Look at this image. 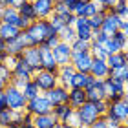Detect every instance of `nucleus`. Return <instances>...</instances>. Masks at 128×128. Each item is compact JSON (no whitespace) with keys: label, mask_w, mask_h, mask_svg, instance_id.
I'll use <instances>...</instances> for the list:
<instances>
[{"label":"nucleus","mask_w":128,"mask_h":128,"mask_svg":"<svg viewBox=\"0 0 128 128\" xmlns=\"http://www.w3.org/2000/svg\"><path fill=\"white\" fill-rule=\"evenodd\" d=\"M53 57L59 66H66V64L72 62V46H70L68 42H60L53 48Z\"/></svg>","instance_id":"12"},{"label":"nucleus","mask_w":128,"mask_h":128,"mask_svg":"<svg viewBox=\"0 0 128 128\" xmlns=\"http://www.w3.org/2000/svg\"><path fill=\"white\" fill-rule=\"evenodd\" d=\"M86 101H88V97H86V90H82V88H70V94H68V104H70V106H72L73 110L80 108Z\"/></svg>","instance_id":"18"},{"label":"nucleus","mask_w":128,"mask_h":128,"mask_svg":"<svg viewBox=\"0 0 128 128\" xmlns=\"http://www.w3.org/2000/svg\"><path fill=\"white\" fill-rule=\"evenodd\" d=\"M13 77H24L26 80H30L33 77V72H31V68H30V64H28L24 59H22V55L16 57V64L13 66Z\"/></svg>","instance_id":"21"},{"label":"nucleus","mask_w":128,"mask_h":128,"mask_svg":"<svg viewBox=\"0 0 128 128\" xmlns=\"http://www.w3.org/2000/svg\"><path fill=\"white\" fill-rule=\"evenodd\" d=\"M108 77L117 79L121 82H128V64H124V66H121V68H115V70H110Z\"/></svg>","instance_id":"31"},{"label":"nucleus","mask_w":128,"mask_h":128,"mask_svg":"<svg viewBox=\"0 0 128 128\" xmlns=\"http://www.w3.org/2000/svg\"><path fill=\"white\" fill-rule=\"evenodd\" d=\"M92 79H94V77H92L90 73H80V72H75L73 80H72V88H82V90H86Z\"/></svg>","instance_id":"27"},{"label":"nucleus","mask_w":128,"mask_h":128,"mask_svg":"<svg viewBox=\"0 0 128 128\" xmlns=\"http://www.w3.org/2000/svg\"><path fill=\"white\" fill-rule=\"evenodd\" d=\"M64 2H66V4H68V8H70V6H72V4L75 2V0H64Z\"/></svg>","instance_id":"56"},{"label":"nucleus","mask_w":128,"mask_h":128,"mask_svg":"<svg viewBox=\"0 0 128 128\" xmlns=\"http://www.w3.org/2000/svg\"><path fill=\"white\" fill-rule=\"evenodd\" d=\"M86 97H88L90 102H97V101H102L106 99V94H104V84H102V79H92L88 88H86Z\"/></svg>","instance_id":"10"},{"label":"nucleus","mask_w":128,"mask_h":128,"mask_svg":"<svg viewBox=\"0 0 128 128\" xmlns=\"http://www.w3.org/2000/svg\"><path fill=\"white\" fill-rule=\"evenodd\" d=\"M112 38L115 40V44H117L121 50H124V48H126V42H128V38H126V35H124L123 31H121V30H119V31H115V33L112 35Z\"/></svg>","instance_id":"39"},{"label":"nucleus","mask_w":128,"mask_h":128,"mask_svg":"<svg viewBox=\"0 0 128 128\" xmlns=\"http://www.w3.org/2000/svg\"><path fill=\"white\" fill-rule=\"evenodd\" d=\"M102 22H104V13L97 11V13L92 16V18H88V26L92 28V31H94V33H97V31H101Z\"/></svg>","instance_id":"33"},{"label":"nucleus","mask_w":128,"mask_h":128,"mask_svg":"<svg viewBox=\"0 0 128 128\" xmlns=\"http://www.w3.org/2000/svg\"><path fill=\"white\" fill-rule=\"evenodd\" d=\"M94 2H97L99 6H106V8H112V6L117 2V0H94Z\"/></svg>","instance_id":"48"},{"label":"nucleus","mask_w":128,"mask_h":128,"mask_svg":"<svg viewBox=\"0 0 128 128\" xmlns=\"http://www.w3.org/2000/svg\"><path fill=\"white\" fill-rule=\"evenodd\" d=\"M22 94L26 95V99L30 101V99H33V97H37V95H40L42 92L38 90V86L35 84V80L31 79V80H28V82L22 86Z\"/></svg>","instance_id":"30"},{"label":"nucleus","mask_w":128,"mask_h":128,"mask_svg":"<svg viewBox=\"0 0 128 128\" xmlns=\"http://www.w3.org/2000/svg\"><path fill=\"white\" fill-rule=\"evenodd\" d=\"M108 106H110V102L106 101V99H102V101H97V102H95V108H97V112L101 114V115H106Z\"/></svg>","instance_id":"42"},{"label":"nucleus","mask_w":128,"mask_h":128,"mask_svg":"<svg viewBox=\"0 0 128 128\" xmlns=\"http://www.w3.org/2000/svg\"><path fill=\"white\" fill-rule=\"evenodd\" d=\"M51 110H53V104L50 102V99L46 97L44 94H40L37 97H33L28 101L26 104V112L30 115H44V114H51Z\"/></svg>","instance_id":"4"},{"label":"nucleus","mask_w":128,"mask_h":128,"mask_svg":"<svg viewBox=\"0 0 128 128\" xmlns=\"http://www.w3.org/2000/svg\"><path fill=\"white\" fill-rule=\"evenodd\" d=\"M77 115H79V121H80V126L82 128L90 126L92 123H95L99 117H102V115L97 112L95 102H90V101H86L80 108H77Z\"/></svg>","instance_id":"6"},{"label":"nucleus","mask_w":128,"mask_h":128,"mask_svg":"<svg viewBox=\"0 0 128 128\" xmlns=\"http://www.w3.org/2000/svg\"><path fill=\"white\" fill-rule=\"evenodd\" d=\"M59 121L53 114H44V115H35L33 117V126L35 128H53Z\"/></svg>","instance_id":"23"},{"label":"nucleus","mask_w":128,"mask_h":128,"mask_svg":"<svg viewBox=\"0 0 128 128\" xmlns=\"http://www.w3.org/2000/svg\"><path fill=\"white\" fill-rule=\"evenodd\" d=\"M59 42H60L59 35H57V33H53V35H50V37L46 38V40H44L42 44H44V46H48V48H51V50H53V48H55V46L59 44Z\"/></svg>","instance_id":"41"},{"label":"nucleus","mask_w":128,"mask_h":128,"mask_svg":"<svg viewBox=\"0 0 128 128\" xmlns=\"http://www.w3.org/2000/svg\"><path fill=\"white\" fill-rule=\"evenodd\" d=\"M121 31H123L126 35V38H128V24H121Z\"/></svg>","instance_id":"54"},{"label":"nucleus","mask_w":128,"mask_h":128,"mask_svg":"<svg viewBox=\"0 0 128 128\" xmlns=\"http://www.w3.org/2000/svg\"><path fill=\"white\" fill-rule=\"evenodd\" d=\"M6 57H8V53H4V51H0V66L6 62Z\"/></svg>","instance_id":"52"},{"label":"nucleus","mask_w":128,"mask_h":128,"mask_svg":"<svg viewBox=\"0 0 128 128\" xmlns=\"http://www.w3.org/2000/svg\"><path fill=\"white\" fill-rule=\"evenodd\" d=\"M6 86H8V82H6V80L0 77V92H4V90H6Z\"/></svg>","instance_id":"53"},{"label":"nucleus","mask_w":128,"mask_h":128,"mask_svg":"<svg viewBox=\"0 0 128 128\" xmlns=\"http://www.w3.org/2000/svg\"><path fill=\"white\" fill-rule=\"evenodd\" d=\"M48 20H50V24H51V28H53L55 31H59V30H62V28L66 26V24H64V18H62L60 15H55V13L51 15Z\"/></svg>","instance_id":"38"},{"label":"nucleus","mask_w":128,"mask_h":128,"mask_svg":"<svg viewBox=\"0 0 128 128\" xmlns=\"http://www.w3.org/2000/svg\"><path fill=\"white\" fill-rule=\"evenodd\" d=\"M82 2H92V0H82Z\"/></svg>","instance_id":"62"},{"label":"nucleus","mask_w":128,"mask_h":128,"mask_svg":"<svg viewBox=\"0 0 128 128\" xmlns=\"http://www.w3.org/2000/svg\"><path fill=\"white\" fill-rule=\"evenodd\" d=\"M53 13L55 15H60V16H64L66 13H70L68 4L64 2V0H55V2H53Z\"/></svg>","instance_id":"35"},{"label":"nucleus","mask_w":128,"mask_h":128,"mask_svg":"<svg viewBox=\"0 0 128 128\" xmlns=\"http://www.w3.org/2000/svg\"><path fill=\"white\" fill-rule=\"evenodd\" d=\"M6 46H8V42H6V40L0 37V51H4V53H6Z\"/></svg>","instance_id":"51"},{"label":"nucleus","mask_w":128,"mask_h":128,"mask_svg":"<svg viewBox=\"0 0 128 128\" xmlns=\"http://www.w3.org/2000/svg\"><path fill=\"white\" fill-rule=\"evenodd\" d=\"M66 124H72L75 128H82V126H80V121H79V115H77V110H73V112H72V115H70L68 121H66Z\"/></svg>","instance_id":"43"},{"label":"nucleus","mask_w":128,"mask_h":128,"mask_svg":"<svg viewBox=\"0 0 128 128\" xmlns=\"http://www.w3.org/2000/svg\"><path fill=\"white\" fill-rule=\"evenodd\" d=\"M31 79L35 80V84L38 86V90L42 92V94H46V92H50V90H53L55 86L59 84L57 73H53V72H46V70H40V72L33 73Z\"/></svg>","instance_id":"5"},{"label":"nucleus","mask_w":128,"mask_h":128,"mask_svg":"<svg viewBox=\"0 0 128 128\" xmlns=\"http://www.w3.org/2000/svg\"><path fill=\"white\" fill-rule=\"evenodd\" d=\"M124 90H126V95H128V82H124Z\"/></svg>","instance_id":"59"},{"label":"nucleus","mask_w":128,"mask_h":128,"mask_svg":"<svg viewBox=\"0 0 128 128\" xmlns=\"http://www.w3.org/2000/svg\"><path fill=\"white\" fill-rule=\"evenodd\" d=\"M4 95H6V104H8V108L18 110V112H26L28 99H26L24 94H22V90H18L13 84H8L6 90H4Z\"/></svg>","instance_id":"2"},{"label":"nucleus","mask_w":128,"mask_h":128,"mask_svg":"<svg viewBox=\"0 0 128 128\" xmlns=\"http://www.w3.org/2000/svg\"><path fill=\"white\" fill-rule=\"evenodd\" d=\"M104 119H106V126H108V128H119V124H121L117 119L108 117V115H104Z\"/></svg>","instance_id":"47"},{"label":"nucleus","mask_w":128,"mask_h":128,"mask_svg":"<svg viewBox=\"0 0 128 128\" xmlns=\"http://www.w3.org/2000/svg\"><path fill=\"white\" fill-rule=\"evenodd\" d=\"M2 15H4V8L0 6V22H2Z\"/></svg>","instance_id":"55"},{"label":"nucleus","mask_w":128,"mask_h":128,"mask_svg":"<svg viewBox=\"0 0 128 128\" xmlns=\"http://www.w3.org/2000/svg\"><path fill=\"white\" fill-rule=\"evenodd\" d=\"M37 18H50L53 15V0H31Z\"/></svg>","instance_id":"17"},{"label":"nucleus","mask_w":128,"mask_h":128,"mask_svg":"<svg viewBox=\"0 0 128 128\" xmlns=\"http://www.w3.org/2000/svg\"><path fill=\"white\" fill-rule=\"evenodd\" d=\"M73 28H75V33H77V38L88 40V42L94 40V31H92V28L88 26V18H84V16H77Z\"/></svg>","instance_id":"16"},{"label":"nucleus","mask_w":128,"mask_h":128,"mask_svg":"<svg viewBox=\"0 0 128 128\" xmlns=\"http://www.w3.org/2000/svg\"><path fill=\"white\" fill-rule=\"evenodd\" d=\"M68 94H70V90H68V88H64L62 84H57L53 90L46 92L44 95L50 99V102L53 104V106H59V104L68 102Z\"/></svg>","instance_id":"15"},{"label":"nucleus","mask_w":128,"mask_h":128,"mask_svg":"<svg viewBox=\"0 0 128 128\" xmlns=\"http://www.w3.org/2000/svg\"><path fill=\"white\" fill-rule=\"evenodd\" d=\"M18 15L22 16V18H26L28 22L38 20L37 18V13H35V9H33V2H31V0H26V2L18 8Z\"/></svg>","instance_id":"26"},{"label":"nucleus","mask_w":128,"mask_h":128,"mask_svg":"<svg viewBox=\"0 0 128 128\" xmlns=\"http://www.w3.org/2000/svg\"><path fill=\"white\" fill-rule=\"evenodd\" d=\"M106 64L110 66V70H115V68H121L128 64V51H117V53H110L106 57Z\"/></svg>","instance_id":"22"},{"label":"nucleus","mask_w":128,"mask_h":128,"mask_svg":"<svg viewBox=\"0 0 128 128\" xmlns=\"http://www.w3.org/2000/svg\"><path fill=\"white\" fill-rule=\"evenodd\" d=\"M0 6H2V8H6V0H0Z\"/></svg>","instance_id":"58"},{"label":"nucleus","mask_w":128,"mask_h":128,"mask_svg":"<svg viewBox=\"0 0 128 128\" xmlns=\"http://www.w3.org/2000/svg\"><path fill=\"white\" fill-rule=\"evenodd\" d=\"M119 128H128V124H126V123H121V124H119Z\"/></svg>","instance_id":"57"},{"label":"nucleus","mask_w":128,"mask_h":128,"mask_svg":"<svg viewBox=\"0 0 128 128\" xmlns=\"http://www.w3.org/2000/svg\"><path fill=\"white\" fill-rule=\"evenodd\" d=\"M97 11H99V4H97V2H94V0H92V2H86L82 16H84V18H92V16L97 13Z\"/></svg>","instance_id":"37"},{"label":"nucleus","mask_w":128,"mask_h":128,"mask_svg":"<svg viewBox=\"0 0 128 128\" xmlns=\"http://www.w3.org/2000/svg\"><path fill=\"white\" fill-rule=\"evenodd\" d=\"M72 51H79V53H84V51H90V42L88 40H80V38H75L72 44Z\"/></svg>","instance_id":"34"},{"label":"nucleus","mask_w":128,"mask_h":128,"mask_svg":"<svg viewBox=\"0 0 128 128\" xmlns=\"http://www.w3.org/2000/svg\"><path fill=\"white\" fill-rule=\"evenodd\" d=\"M62 18H64V24H66V26H73V24H75V20H77V16H75L72 11H70V13H66V15L62 16Z\"/></svg>","instance_id":"45"},{"label":"nucleus","mask_w":128,"mask_h":128,"mask_svg":"<svg viewBox=\"0 0 128 128\" xmlns=\"http://www.w3.org/2000/svg\"><path fill=\"white\" fill-rule=\"evenodd\" d=\"M102 84H104V94H106L108 102H117L126 97L124 82H121L117 79H112V77H106V79H102Z\"/></svg>","instance_id":"3"},{"label":"nucleus","mask_w":128,"mask_h":128,"mask_svg":"<svg viewBox=\"0 0 128 128\" xmlns=\"http://www.w3.org/2000/svg\"><path fill=\"white\" fill-rule=\"evenodd\" d=\"M24 33H26L28 40H30V46H40L50 35H53L57 31L51 28L48 18H38V20L31 22V24L24 30Z\"/></svg>","instance_id":"1"},{"label":"nucleus","mask_w":128,"mask_h":128,"mask_svg":"<svg viewBox=\"0 0 128 128\" xmlns=\"http://www.w3.org/2000/svg\"><path fill=\"white\" fill-rule=\"evenodd\" d=\"M57 35H59V38L62 40V42H68V44H72L73 40L77 38V33H75L73 26H64L62 30L57 31Z\"/></svg>","instance_id":"29"},{"label":"nucleus","mask_w":128,"mask_h":128,"mask_svg":"<svg viewBox=\"0 0 128 128\" xmlns=\"http://www.w3.org/2000/svg\"><path fill=\"white\" fill-rule=\"evenodd\" d=\"M6 128H20V126H13V124H9V126H6Z\"/></svg>","instance_id":"60"},{"label":"nucleus","mask_w":128,"mask_h":128,"mask_svg":"<svg viewBox=\"0 0 128 128\" xmlns=\"http://www.w3.org/2000/svg\"><path fill=\"white\" fill-rule=\"evenodd\" d=\"M90 53H92L94 59H102V60H106V57H108L106 50H104L101 44H97L95 40H92V42H90Z\"/></svg>","instance_id":"32"},{"label":"nucleus","mask_w":128,"mask_h":128,"mask_svg":"<svg viewBox=\"0 0 128 128\" xmlns=\"http://www.w3.org/2000/svg\"><path fill=\"white\" fill-rule=\"evenodd\" d=\"M90 75L95 79H106L110 75V66L106 64V60L102 59H94L90 66Z\"/></svg>","instance_id":"19"},{"label":"nucleus","mask_w":128,"mask_h":128,"mask_svg":"<svg viewBox=\"0 0 128 128\" xmlns=\"http://www.w3.org/2000/svg\"><path fill=\"white\" fill-rule=\"evenodd\" d=\"M22 59L30 64V68H31L33 73H37V72H40V70H42V66H40L38 46H30V48H26L24 51H22Z\"/></svg>","instance_id":"13"},{"label":"nucleus","mask_w":128,"mask_h":128,"mask_svg":"<svg viewBox=\"0 0 128 128\" xmlns=\"http://www.w3.org/2000/svg\"><path fill=\"white\" fill-rule=\"evenodd\" d=\"M86 128H108V126H106V119H104V115H102V117H99L95 123H92L90 126H86Z\"/></svg>","instance_id":"44"},{"label":"nucleus","mask_w":128,"mask_h":128,"mask_svg":"<svg viewBox=\"0 0 128 128\" xmlns=\"http://www.w3.org/2000/svg\"><path fill=\"white\" fill-rule=\"evenodd\" d=\"M20 30L16 26H11V24H6V22H0V37H2L6 42H9V40H13L18 37Z\"/></svg>","instance_id":"25"},{"label":"nucleus","mask_w":128,"mask_h":128,"mask_svg":"<svg viewBox=\"0 0 128 128\" xmlns=\"http://www.w3.org/2000/svg\"><path fill=\"white\" fill-rule=\"evenodd\" d=\"M123 2H128V0H123Z\"/></svg>","instance_id":"63"},{"label":"nucleus","mask_w":128,"mask_h":128,"mask_svg":"<svg viewBox=\"0 0 128 128\" xmlns=\"http://www.w3.org/2000/svg\"><path fill=\"white\" fill-rule=\"evenodd\" d=\"M124 101H126V104H128V95H126V97H124Z\"/></svg>","instance_id":"61"},{"label":"nucleus","mask_w":128,"mask_h":128,"mask_svg":"<svg viewBox=\"0 0 128 128\" xmlns=\"http://www.w3.org/2000/svg\"><path fill=\"white\" fill-rule=\"evenodd\" d=\"M0 77H2L6 82H11V79H13V72H11V70L6 66V64H2V66H0Z\"/></svg>","instance_id":"40"},{"label":"nucleus","mask_w":128,"mask_h":128,"mask_svg":"<svg viewBox=\"0 0 128 128\" xmlns=\"http://www.w3.org/2000/svg\"><path fill=\"white\" fill-rule=\"evenodd\" d=\"M38 53H40V66H42V70L53 72V73L59 72V64H57L55 57H53V50L48 48V46H44V44H40L38 46Z\"/></svg>","instance_id":"8"},{"label":"nucleus","mask_w":128,"mask_h":128,"mask_svg":"<svg viewBox=\"0 0 128 128\" xmlns=\"http://www.w3.org/2000/svg\"><path fill=\"white\" fill-rule=\"evenodd\" d=\"M72 112H73V108L70 106L68 102L59 104V106H53V110H51V114L57 117V121H59V123H66L68 117L72 115Z\"/></svg>","instance_id":"24"},{"label":"nucleus","mask_w":128,"mask_h":128,"mask_svg":"<svg viewBox=\"0 0 128 128\" xmlns=\"http://www.w3.org/2000/svg\"><path fill=\"white\" fill-rule=\"evenodd\" d=\"M106 115L117 119L119 123H126L128 121V104H126V101L121 99V101H117V102H110Z\"/></svg>","instance_id":"11"},{"label":"nucleus","mask_w":128,"mask_h":128,"mask_svg":"<svg viewBox=\"0 0 128 128\" xmlns=\"http://www.w3.org/2000/svg\"><path fill=\"white\" fill-rule=\"evenodd\" d=\"M24 2H26V0H6V8H15V9H18Z\"/></svg>","instance_id":"46"},{"label":"nucleus","mask_w":128,"mask_h":128,"mask_svg":"<svg viewBox=\"0 0 128 128\" xmlns=\"http://www.w3.org/2000/svg\"><path fill=\"white\" fill-rule=\"evenodd\" d=\"M26 48H30V40H28L24 31H20L16 38H13V40L8 42V46H6V53L18 57V55H22V51H24Z\"/></svg>","instance_id":"9"},{"label":"nucleus","mask_w":128,"mask_h":128,"mask_svg":"<svg viewBox=\"0 0 128 128\" xmlns=\"http://www.w3.org/2000/svg\"><path fill=\"white\" fill-rule=\"evenodd\" d=\"M126 6H128V2H126Z\"/></svg>","instance_id":"64"},{"label":"nucleus","mask_w":128,"mask_h":128,"mask_svg":"<svg viewBox=\"0 0 128 128\" xmlns=\"http://www.w3.org/2000/svg\"><path fill=\"white\" fill-rule=\"evenodd\" d=\"M2 22H6V24H11V26H18V22H20L18 9H15V8H4Z\"/></svg>","instance_id":"28"},{"label":"nucleus","mask_w":128,"mask_h":128,"mask_svg":"<svg viewBox=\"0 0 128 128\" xmlns=\"http://www.w3.org/2000/svg\"><path fill=\"white\" fill-rule=\"evenodd\" d=\"M75 75V68L72 64H66V66H59V72H57V79H59V84H62L64 88H72V80Z\"/></svg>","instance_id":"20"},{"label":"nucleus","mask_w":128,"mask_h":128,"mask_svg":"<svg viewBox=\"0 0 128 128\" xmlns=\"http://www.w3.org/2000/svg\"><path fill=\"white\" fill-rule=\"evenodd\" d=\"M121 24H123V20L119 18V15H115V13L110 11V13L104 15V22H102V26H101V31L104 35H108V37H112L115 31L121 30Z\"/></svg>","instance_id":"14"},{"label":"nucleus","mask_w":128,"mask_h":128,"mask_svg":"<svg viewBox=\"0 0 128 128\" xmlns=\"http://www.w3.org/2000/svg\"><path fill=\"white\" fill-rule=\"evenodd\" d=\"M11 114H13V110H11V108L0 110V128H6V126L11 124Z\"/></svg>","instance_id":"36"},{"label":"nucleus","mask_w":128,"mask_h":128,"mask_svg":"<svg viewBox=\"0 0 128 128\" xmlns=\"http://www.w3.org/2000/svg\"><path fill=\"white\" fill-rule=\"evenodd\" d=\"M92 57L90 51H84V53H79V51H72V66L75 68V72L80 73H90V66H92Z\"/></svg>","instance_id":"7"},{"label":"nucleus","mask_w":128,"mask_h":128,"mask_svg":"<svg viewBox=\"0 0 128 128\" xmlns=\"http://www.w3.org/2000/svg\"><path fill=\"white\" fill-rule=\"evenodd\" d=\"M53 128H75V126H72V124H66V123H57Z\"/></svg>","instance_id":"50"},{"label":"nucleus","mask_w":128,"mask_h":128,"mask_svg":"<svg viewBox=\"0 0 128 128\" xmlns=\"http://www.w3.org/2000/svg\"><path fill=\"white\" fill-rule=\"evenodd\" d=\"M119 18L123 20V24H128V8L123 11V13H119Z\"/></svg>","instance_id":"49"}]
</instances>
